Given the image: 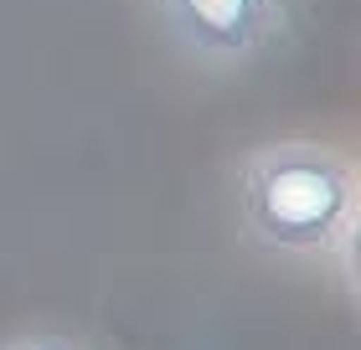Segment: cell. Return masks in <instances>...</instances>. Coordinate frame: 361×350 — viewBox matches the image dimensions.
Wrapping results in <instances>:
<instances>
[{
    "instance_id": "6da1fadb",
    "label": "cell",
    "mask_w": 361,
    "mask_h": 350,
    "mask_svg": "<svg viewBox=\"0 0 361 350\" xmlns=\"http://www.w3.org/2000/svg\"><path fill=\"white\" fill-rule=\"evenodd\" d=\"M233 196L243 242L284 263H325L341 232L361 222L356 160L325 139L253 144L233 170Z\"/></svg>"
},
{
    "instance_id": "7a4b0ae2",
    "label": "cell",
    "mask_w": 361,
    "mask_h": 350,
    "mask_svg": "<svg viewBox=\"0 0 361 350\" xmlns=\"http://www.w3.org/2000/svg\"><path fill=\"white\" fill-rule=\"evenodd\" d=\"M155 21L186 62L233 73L279 42L289 0H155Z\"/></svg>"
},
{
    "instance_id": "3957f363",
    "label": "cell",
    "mask_w": 361,
    "mask_h": 350,
    "mask_svg": "<svg viewBox=\"0 0 361 350\" xmlns=\"http://www.w3.org/2000/svg\"><path fill=\"white\" fill-rule=\"evenodd\" d=\"M0 350H88L78 335L68 330H21V335H11Z\"/></svg>"
}]
</instances>
